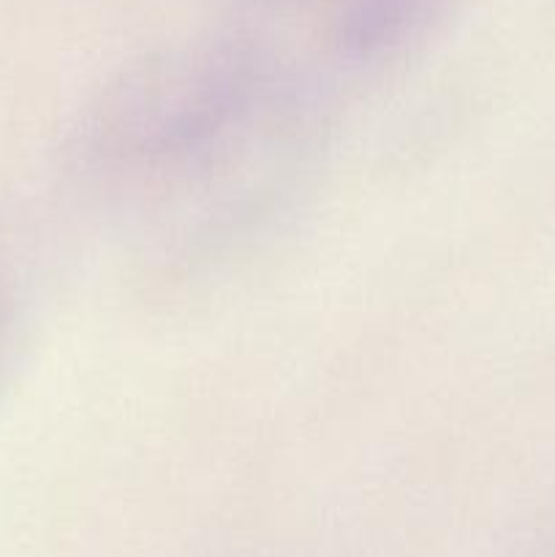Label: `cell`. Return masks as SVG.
Wrapping results in <instances>:
<instances>
[{
    "mask_svg": "<svg viewBox=\"0 0 555 557\" xmlns=\"http://www.w3.org/2000/svg\"><path fill=\"white\" fill-rule=\"evenodd\" d=\"M324 112L218 36L128 65L82 109L69 169L177 243L259 226L313 158Z\"/></svg>",
    "mask_w": 555,
    "mask_h": 557,
    "instance_id": "6da1fadb",
    "label": "cell"
},
{
    "mask_svg": "<svg viewBox=\"0 0 555 557\" xmlns=\"http://www.w3.org/2000/svg\"><path fill=\"white\" fill-rule=\"evenodd\" d=\"M455 0H226L218 38L288 90L326 109L337 85L390 69Z\"/></svg>",
    "mask_w": 555,
    "mask_h": 557,
    "instance_id": "7a4b0ae2",
    "label": "cell"
},
{
    "mask_svg": "<svg viewBox=\"0 0 555 557\" xmlns=\"http://www.w3.org/2000/svg\"><path fill=\"white\" fill-rule=\"evenodd\" d=\"M14 297H11L9 277H5V270L0 267V364H3L5 346H9L11 337V324H14Z\"/></svg>",
    "mask_w": 555,
    "mask_h": 557,
    "instance_id": "3957f363",
    "label": "cell"
}]
</instances>
